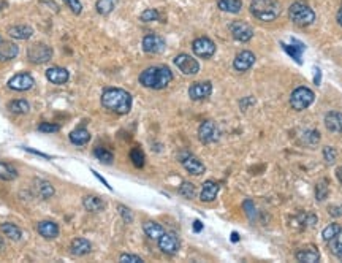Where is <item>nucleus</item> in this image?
<instances>
[{
	"label": "nucleus",
	"mask_w": 342,
	"mask_h": 263,
	"mask_svg": "<svg viewBox=\"0 0 342 263\" xmlns=\"http://www.w3.org/2000/svg\"><path fill=\"white\" fill-rule=\"evenodd\" d=\"M54 51L49 45H45V43H35V45L28 46L27 49V59L32 64H46L52 59Z\"/></svg>",
	"instance_id": "6"
},
{
	"label": "nucleus",
	"mask_w": 342,
	"mask_h": 263,
	"mask_svg": "<svg viewBox=\"0 0 342 263\" xmlns=\"http://www.w3.org/2000/svg\"><path fill=\"white\" fill-rule=\"evenodd\" d=\"M316 222H317V217L314 216V214H309V213H299V214L293 219L292 225L296 227V228L304 230V228L314 227V225H316Z\"/></svg>",
	"instance_id": "29"
},
{
	"label": "nucleus",
	"mask_w": 342,
	"mask_h": 263,
	"mask_svg": "<svg viewBox=\"0 0 342 263\" xmlns=\"http://www.w3.org/2000/svg\"><path fill=\"white\" fill-rule=\"evenodd\" d=\"M82 206L89 213H100L106 208V203L103 201V198H100L97 195H86L82 197Z\"/></svg>",
	"instance_id": "24"
},
{
	"label": "nucleus",
	"mask_w": 342,
	"mask_h": 263,
	"mask_svg": "<svg viewBox=\"0 0 342 263\" xmlns=\"http://www.w3.org/2000/svg\"><path fill=\"white\" fill-rule=\"evenodd\" d=\"M0 230H2L4 235L7 238H10L11 241H19L22 238V230L18 225L11 224V222H4L2 225H0Z\"/></svg>",
	"instance_id": "31"
},
{
	"label": "nucleus",
	"mask_w": 342,
	"mask_h": 263,
	"mask_svg": "<svg viewBox=\"0 0 342 263\" xmlns=\"http://www.w3.org/2000/svg\"><path fill=\"white\" fill-rule=\"evenodd\" d=\"M102 107L114 114H128L133 105V97L130 92H127L119 87H108L102 94Z\"/></svg>",
	"instance_id": "1"
},
{
	"label": "nucleus",
	"mask_w": 342,
	"mask_h": 263,
	"mask_svg": "<svg viewBox=\"0 0 342 263\" xmlns=\"http://www.w3.org/2000/svg\"><path fill=\"white\" fill-rule=\"evenodd\" d=\"M38 130L41 134H55V132L61 130V125L59 124H51V122H41L38 125Z\"/></svg>",
	"instance_id": "45"
},
{
	"label": "nucleus",
	"mask_w": 342,
	"mask_h": 263,
	"mask_svg": "<svg viewBox=\"0 0 342 263\" xmlns=\"http://www.w3.org/2000/svg\"><path fill=\"white\" fill-rule=\"evenodd\" d=\"M139 84L146 89H154V91H162L165 87L169 86L173 81V71H171L166 65H154L148 67L141 71L138 78Z\"/></svg>",
	"instance_id": "2"
},
{
	"label": "nucleus",
	"mask_w": 342,
	"mask_h": 263,
	"mask_svg": "<svg viewBox=\"0 0 342 263\" xmlns=\"http://www.w3.org/2000/svg\"><path fill=\"white\" fill-rule=\"evenodd\" d=\"M64 4L71 10V13H73V14H81L82 5H81L79 0H64Z\"/></svg>",
	"instance_id": "47"
},
{
	"label": "nucleus",
	"mask_w": 342,
	"mask_h": 263,
	"mask_svg": "<svg viewBox=\"0 0 342 263\" xmlns=\"http://www.w3.org/2000/svg\"><path fill=\"white\" fill-rule=\"evenodd\" d=\"M220 138V132L216 125V122L212 121H203L198 127V140L203 144H211L216 143Z\"/></svg>",
	"instance_id": "10"
},
{
	"label": "nucleus",
	"mask_w": 342,
	"mask_h": 263,
	"mask_svg": "<svg viewBox=\"0 0 342 263\" xmlns=\"http://www.w3.org/2000/svg\"><path fill=\"white\" fill-rule=\"evenodd\" d=\"M130 160H132V164H133L136 168H142V167H145V162H146L145 152H142L139 148H133V149L130 151Z\"/></svg>",
	"instance_id": "40"
},
{
	"label": "nucleus",
	"mask_w": 342,
	"mask_h": 263,
	"mask_svg": "<svg viewBox=\"0 0 342 263\" xmlns=\"http://www.w3.org/2000/svg\"><path fill=\"white\" fill-rule=\"evenodd\" d=\"M212 94V84L211 81H196L189 87V97L195 101L205 100Z\"/></svg>",
	"instance_id": "16"
},
{
	"label": "nucleus",
	"mask_w": 342,
	"mask_h": 263,
	"mask_svg": "<svg viewBox=\"0 0 342 263\" xmlns=\"http://www.w3.org/2000/svg\"><path fill=\"white\" fill-rule=\"evenodd\" d=\"M142 231L146 233V236H148L149 240L157 241V240H159V238L163 235V233H165V228H163L160 224L154 222V221H146L145 224H142Z\"/></svg>",
	"instance_id": "28"
},
{
	"label": "nucleus",
	"mask_w": 342,
	"mask_h": 263,
	"mask_svg": "<svg viewBox=\"0 0 342 263\" xmlns=\"http://www.w3.org/2000/svg\"><path fill=\"white\" fill-rule=\"evenodd\" d=\"M94 155L97 157V160H100L102 164H112V160H114V154L111 152V151H108L106 148H97L95 151H94Z\"/></svg>",
	"instance_id": "39"
},
{
	"label": "nucleus",
	"mask_w": 342,
	"mask_h": 263,
	"mask_svg": "<svg viewBox=\"0 0 342 263\" xmlns=\"http://www.w3.org/2000/svg\"><path fill=\"white\" fill-rule=\"evenodd\" d=\"M32 191L35 194V197H38L40 200H49L55 194L52 184L49 181H46V179H40V178H37L34 181Z\"/></svg>",
	"instance_id": "18"
},
{
	"label": "nucleus",
	"mask_w": 342,
	"mask_h": 263,
	"mask_svg": "<svg viewBox=\"0 0 342 263\" xmlns=\"http://www.w3.org/2000/svg\"><path fill=\"white\" fill-rule=\"evenodd\" d=\"M342 233V227L339 225V224H330L328 227H325L323 228V231H322V238L328 243V241H331L333 238H336V236H339Z\"/></svg>",
	"instance_id": "36"
},
{
	"label": "nucleus",
	"mask_w": 342,
	"mask_h": 263,
	"mask_svg": "<svg viewBox=\"0 0 342 263\" xmlns=\"http://www.w3.org/2000/svg\"><path fill=\"white\" fill-rule=\"evenodd\" d=\"M4 249H5V243H4V240H2V238H0V252H2Z\"/></svg>",
	"instance_id": "58"
},
{
	"label": "nucleus",
	"mask_w": 342,
	"mask_h": 263,
	"mask_svg": "<svg viewBox=\"0 0 342 263\" xmlns=\"http://www.w3.org/2000/svg\"><path fill=\"white\" fill-rule=\"evenodd\" d=\"M179 195L184 197V198H187V200L195 198V195H196V187H195V184H192L189 181H184L179 186Z\"/></svg>",
	"instance_id": "37"
},
{
	"label": "nucleus",
	"mask_w": 342,
	"mask_h": 263,
	"mask_svg": "<svg viewBox=\"0 0 342 263\" xmlns=\"http://www.w3.org/2000/svg\"><path fill=\"white\" fill-rule=\"evenodd\" d=\"M192 51L200 59H211L216 54V43L208 37H198L192 43Z\"/></svg>",
	"instance_id": "7"
},
{
	"label": "nucleus",
	"mask_w": 342,
	"mask_h": 263,
	"mask_svg": "<svg viewBox=\"0 0 342 263\" xmlns=\"http://www.w3.org/2000/svg\"><path fill=\"white\" fill-rule=\"evenodd\" d=\"M0 41H2V37H0Z\"/></svg>",
	"instance_id": "59"
},
{
	"label": "nucleus",
	"mask_w": 342,
	"mask_h": 263,
	"mask_svg": "<svg viewBox=\"0 0 342 263\" xmlns=\"http://www.w3.org/2000/svg\"><path fill=\"white\" fill-rule=\"evenodd\" d=\"M92 173H94V176H95V178H97L98 181H102V182H103V186H106V187L109 189V191H112V189H111V186H109V184L106 182V179H103V178H102V176H100V174H98V173H95L94 170H92Z\"/></svg>",
	"instance_id": "53"
},
{
	"label": "nucleus",
	"mask_w": 342,
	"mask_h": 263,
	"mask_svg": "<svg viewBox=\"0 0 342 263\" xmlns=\"http://www.w3.org/2000/svg\"><path fill=\"white\" fill-rule=\"evenodd\" d=\"M159 19H160V13L155 8H148L139 14V21H142V22H154Z\"/></svg>",
	"instance_id": "41"
},
{
	"label": "nucleus",
	"mask_w": 342,
	"mask_h": 263,
	"mask_svg": "<svg viewBox=\"0 0 342 263\" xmlns=\"http://www.w3.org/2000/svg\"><path fill=\"white\" fill-rule=\"evenodd\" d=\"M8 111L13 114H27L31 111V105L27 100H11L8 103Z\"/></svg>",
	"instance_id": "33"
},
{
	"label": "nucleus",
	"mask_w": 342,
	"mask_h": 263,
	"mask_svg": "<svg viewBox=\"0 0 342 263\" xmlns=\"http://www.w3.org/2000/svg\"><path fill=\"white\" fill-rule=\"evenodd\" d=\"M232 241H233V243L239 241V235H238V233H236V231H233V233H232Z\"/></svg>",
	"instance_id": "57"
},
{
	"label": "nucleus",
	"mask_w": 342,
	"mask_h": 263,
	"mask_svg": "<svg viewBox=\"0 0 342 263\" xmlns=\"http://www.w3.org/2000/svg\"><path fill=\"white\" fill-rule=\"evenodd\" d=\"M179 160H181L182 167L185 168V171L189 174H193V176H202V174L206 171L205 164L200 159H196L195 155H192L190 152H182L179 155Z\"/></svg>",
	"instance_id": "11"
},
{
	"label": "nucleus",
	"mask_w": 342,
	"mask_h": 263,
	"mask_svg": "<svg viewBox=\"0 0 342 263\" xmlns=\"http://www.w3.org/2000/svg\"><path fill=\"white\" fill-rule=\"evenodd\" d=\"M255 61H256V57L252 51H241L235 56L233 68L239 73H244V71H247L253 67Z\"/></svg>",
	"instance_id": "15"
},
{
	"label": "nucleus",
	"mask_w": 342,
	"mask_h": 263,
	"mask_svg": "<svg viewBox=\"0 0 342 263\" xmlns=\"http://www.w3.org/2000/svg\"><path fill=\"white\" fill-rule=\"evenodd\" d=\"M325 127L333 134H342V113L330 111L325 116Z\"/></svg>",
	"instance_id": "23"
},
{
	"label": "nucleus",
	"mask_w": 342,
	"mask_h": 263,
	"mask_svg": "<svg viewBox=\"0 0 342 263\" xmlns=\"http://www.w3.org/2000/svg\"><path fill=\"white\" fill-rule=\"evenodd\" d=\"M18 54H19L18 45H14L11 41H0V62L13 61Z\"/></svg>",
	"instance_id": "25"
},
{
	"label": "nucleus",
	"mask_w": 342,
	"mask_h": 263,
	"mask_svg": "<svg viewBox=\"0 0 342 263\" xmlns=\"http://www.w3.org/2000/svg\"><path fill=\"white\" fill-rule=\"evenodd\" d=\"M242 208H244V211H246V216L250 219V221H253V219H255V214H256L255 204H253L250 200H246L244 204H242Z\"/></svg>",
	"instance_id": "48"
},
{
	"label": "nucleus",
	"mask_w": 342,
	"mask_h": 263,
	"mask_svg": "<svg viewBox=\"0 0 342 263\" xmlns=\"http://www.w3.org/2000/svg\"><path fill=\"white\" fill-rule=\"evenodd\" d=\"M27 152H31V154H35V155H40V157H43V159H51L48 154H43V152H38V151H34V149H31V148H24Z\"/></svg>",
	"instance_id": "52"
},
{
	"label": "nucleus",
	"mask_w": 342,
	"mask_h": 263,
	"mask_svg": "<svg viewBox=\"0 0 342 263\" xmlns=\"http://www.w3.org/2000/svg\"><path fill=\"white\" fill-rule=\"evenodd\" d=\"M157 243H159V249L166 255H176L181 249L179 236L173 231H165L163 235L157 240Z\"/></svg>",
	"instance_id": "8"
},
{
	"label": "nucleus",
	"mask_w": 342,
	"mask_h": 263,
	"mask_svg": "<svg viewBox=\"0 0 342 263\" xmlns=\"http://www.w3.org/2000/svg\"><path fill=\"white\" fill-rule=\"evenodd\" d=\"M118 209H119L121 217L124 219V222H125V224H132V222H133V211H132L130 208L124 206V204H119Z\"/></svg>",
	"instance_id": "46"
},
{
	"label": "nucleus",
	"mask_w": 342,
	"mask_h": 263,
	"mask_svg": "<svg viewBox=\"0 0 342 263\" xmlns=\"http://www.w3.org/2000/svg\"><path fill=\"white\" fill-rule=\"evenodd\" d=\"M116 2L118 0H97L95 10L98 14H102V16H108V14L114 10V7H116Z\"/></svg>",
	"instance_id": "35"
},
{
	"label": "nucleus",
	"mask_w": 342,
	"mask_h": 263,
	"mask_svg": "<svg viewBox=\"0 0 342 263\" xmlns=\"http://www.w3.org/2000/svg\"><path fill=\"white\" fill-rule=\"evenodd\" d=\"M220 191V186L219 182L216 181H205L203 182V187H202V192H200V200L203 203H211L217 198V194Z\"/></svg>",
	"instance_id": "21"
},
{
	"label": "nucleus",
	"mask_w": 342,
	"mask_h": 263,
	"mask_svg": "<svg viewBox=\"0 0 342 263\" xmlns=\"http://www.w3.org/2000/svg\"><path fill=\"white\" fill-rule=\"evenodd\" d=\"M336 178H337V181L342 184V167H337V168H336Z\"/></svg>",
	"instance_id": "56"
},
{
	"label": "nucleus",
	"mask_w": 342,
	"mask_h": 263,
	"mask_svg": "<svg viewBox=\"0 0 342 263\" xmlns=\"http://www.w3.org/2000/svg\"><path fill=\"white\" fill-rule=\"evenodd\" d=\"M142 51L148 54H160L165 51L166 41L163 40V37L157 35V34H148L145 38H142Z\"/></svg>",
	"instance_id": "14"
},
{
	"label": "nucleus",
	"mask_w": 342,
	"mask_h": 263,
	"mask_svg": "<svg viewBox=\"0 0 342 263\" xmlns=\"http://www.w3.org/2000/svg\"><path fill=\"white\" fill-rule=\"evenodd\" d=\"M314 71H316V76H314V83L319 86L320 84V80H322V71H320V68H314Z\"/></svg>",
	"instance_id": "51"
},
{
	"label": "nucleus",
	"mask_w": 342,
	"mask_h": 263,
	"mask_svg": "<svg viewBox=\"0 0 342 263\" xmlns=\"http://www.w3.org/2000/svg\"><path fill=\"white\" fill-rule=\"evenodd\" d=\"M18 178V170L7 162H0V179L4 181H14Z\"/></svg>",
	"instance_id": "34"
},
{
	"label": "nucleus",
	"mask_w": 342,
	"mask_h": 263,
	"mask_svg": "<svg viewBox=\"0 0 342 263\" xmlns=\"http://www.w3.org/2000/svg\"><path fill=\"white\" fill-rule=\"evenodd\" d=\"M119 261L122 263H142L145 260H142L139 255H133V254H122L119 257Z\"/></svg>",
	"instance_id": "49"
},
{
	"label": "nucleus",
	"mask_w": 342,
	"mask_h": 263,
	"mask_svg": "<svg viewBox=\"0 0 342 263\" xmlns=\"http://www.w3.org/2000/svg\"><path fill=\"white\" fill-rule=\"evenodd\" d=\"M252 16L263 22L276 21L280 16V2L279 0H252L249 7Z\"/></svg>",
	"instance_id": "3"
},
{
	"label": "nucleus",
	"mask_w": 342,
	"mask_h": 263,
	"mask_svg": "<svg viewBox=\"0 0 342 263\" xmlns=\"http://www.w3.org/2000/svg\"><path fill=\"white\" fill-rule=\"evenodd\" d=\"M295 258L298 261H303V263H316V261L320 260V252H319V249L316 246L309 244V246L301 247L299 251H296Z\"/></svg>",
	"instance_id": "19"
},
{
	"label": "nucleus",
	"mask_w": 342,
	"mask_h": 263,
	"mask_svg": "<svg viewBox=\"0 0 342 263\" xmlns=\"http://www.w3.org/2000/svg\"><path fill=\"white\" fill-rule=\"evenodd\" d=\"M336 21H337V24L342 27V7L339 8V11H337V14H336Z\"/></svg>",
	"instance_id": "55"
},
{
	"label": "nucleus",
	"mask_w": 342,
	"mask_h": 263,
	"mask_svg": "<svg viewBox=\"0 0 342 263\" xmlns=\"http://www.w3.org/2000/svg\"><path fill=\"white\" fill-rule=\"evenodd\" d=\"M314 100H316V94H314L309 87L299 86L290 95V107L295 111H304L314 103Z\"/></svg>",
	"instance_id": "5"
},
{
	"label": "nucleus",
	"mask_w": 342,
	"mask_h": 263,
	"mask_svg": "<svg viewBox=\"0 0 342 263\" xmlns=\"http://www.w3.org/2000/svg\"><path fill=\"white\" fill-rule=\"evenodd\" d=\"M289 18L298 27H307L316 21V13L304 2H293L289 8Z\"/></svg>",
	"instance_id": "4"
},
{
	"label": "nucleus",
	"mask_w": 342,
	"mask_h": 263,
	"mask_svg": "<svg viewBox=\"0 0 342 263\" xmlns=\"http://www.w3.org/2000/svg\"><path fill=\"white\" fill-rule=\"evenodd\" d=\"M8 35L14 40H28L34 35V29L31 25H25V24L11 25L8 29Z\"/></svg>",
	"instance_id": "26"
},
{
	"label": "nucleus",
	"mask_w": 342,
	"mask_h": 263,
	"mask_svg": "<svg viewBox=\"0 0 342 263\" xmlns=\"http://www.w3.org/2000/svg\"><path fill=\"white\" fill-rule=\"evenodd\" d=\"M230 34L239 43H247L253 37V29L244 21H233L230 24Z\"/></svg>",
	"instance_id": "13"
},
{
	"label": "nucleus",
	"mask_w": 342,
	"mask_h": 263,
	"mask_svg": "<svg viewBox=\"0 0 342 263\" xmlns=\"http://www.w3.org/2000/svg\"><path fill=\"white\" fill-rule=\"evenodd\" d=\"M68 138L75 146H86L91 141V134L86 128L79 127V128H75L73 132H70Z\"/></svg>",
	"instance_id": "30"
},
{
	"label": "nucleus",
	"mask_w": 342,
	"mask_h": 263,
	"mask_svg": "<svg viewBox=\"0 0 342 263\" xmlns=\"http://www.w3.org/2000/svg\"><path fill=\"white\" fill-rule=\"evenodd\" d=\"M217 8L225 13L236 14L242 10V0H217Z\"/></svg>",
	"instance_id": "32"
},
{
	"label": "nucleus",
	"mask_w": 342,
	"mask_h": 263,
	"mask_svg": "<svg viewBox=\"0 0 342 263\" xmlns=\"http://www.w3.org/2000/svg\"><path fill=\"white\" fill-rule=\"evenodd\" d=\"M280 46H282V49L287 52L292 59L296 62V64H299L301 65L303 64V52H304V49H306V46L303 45L301 41H298V40H295V38H292V43L289 45V43H280Z\"/></svg>",
	"instance_id": "17"
},
{
	"label": "nucleus",
	"mask_w": 342,
	"mask_h": 263,
	"mask_svg": "<svg viewBox=\"0 0 342 263\" xmlns=\"http://www.w3.org/2000/svg\"><path fill=\"white\" fill-rule=\"evenodd\" d=\"M328 213L333 217H342V204H331V206L328 208Z\"/></svg>",
	"instance_id": "50"
},
{
	"label": "nucleus",
	"mask_w": 342,
	"mask_h": 263,
	"mask_svg": "<svg viewBox=\"0 0 342 263\" xmlns=\"http://www.w3.org/2000/svg\"><path fill=\"white\" fill-rule=\"evenodd\" d=\"M46 80L55 86H62V84L68 83L70 73L67 68H62V67H51L46 70Z\"/></svg>",
	"instance_id": "20"
},
{
	"label": "nucleus",
	"mask_w": 342,
	"mask_h": 263,
	"mask_svg": "<svg viewBox=\"0 0 342 263\" xmlns=\"http://www.w3.org/2000/svg\"><path fill=\"white\" fill-rule=\"evenodd\" d=\"M328 194H330V186H328L326 179H322L317 182L316 186V200L317 201H325L328 198Z\"/></svg>",
	"instance_id": "38"
},
{
	"label": "nucleus",
	"mask_w": 342,
	"mask_h": 263,
	"mask_svg": "<svg viewBox=\"0 0 342 263\" xmlns=\"http://www.w3.org/2000/svg\"><path fill=\"white\" fill-rule=\"evenodd\" d=\"M7 86L11 91L25 92V91H31L35 86V78L31 75V73H16V75L8 80Z\"/></svg>",
	"instance_id": "9"
},
{
	"label": "nucleus",
	"mask_w": 342,
	"mask_h": 263,
	"mask_svg": "<svg viewBox=\"0 0 342 263\" xmlns=\"http://www.w3.org/2000/svg\"><path fill=\"white\" fill-rule=\"evenodd\" d=\"M92 251V244L86 238H75L71 241V254L76 257L88 255Z\"/></svg>",
	"instance_id": "27"
},
{
	"label": "nucleus",
	"mask_w": 342,
	"mask_h": 263,
	"mask_svg": "<svg viewBox=\"0 0 342 263\" xmlns=\"http://www.w3.org/2000/svg\"><path fill=\"white\" fill-rule=\"evenodd\" d=\"M323 159L328 165H333L337 159V151L333 148V146H325L323 148Z\"/></svg>",
	"instance_id": "43"
},
{
	"label": "nucleus",
	"mask_w": 342,
	"mask_h": 263,
	"mask_svg": "<svg viewBox=\"0 0 342 263\" xmlns=\"http://www.w3.org/2000/svg\"><path fill=\"white\" fill-rule=\"evenodd\" d=\"M37 231L40 233V236H43L45 240H54L59 236V225L52 221H41L37 225Z\"/></svg>",
	"instance_id": "22"
},
{
	"label": "nucleus",
	"mask_w": 342,
	"mask_h": 263,
	"mask_svg": "<svg viewBox=\"0 0 342 263\" xmlns=\"http://www.w3.org/2000/svg\"><path fill=\"white\" fill-rule=\"evenodd\" d=\"M339 236H340V235H339ZM339 236L333 238L331 241H328V243H330V252H331L334 257H337L339 260H342V241L339 240Z\"/></svg>",
	"instance_id": "42"
},
{
	"label": "nucleus",
	"mask_w": 342,
	"mask_h": 263,
	"mask_svg": "<svg viewBox=\"0 0 342 263\" xmlns=\"http://www.w3.org/2000/svg\"><path fill=\"white\" fill-rule=\"evenodd\" d=\"M175 65L179 68V71H182L184 75L187 76H193L200 71V64L196 59H193L192 56L189 54H178L175 59H173Z\"/></svg>",
	"instance_id": "12"
},
{
	"label": "nucleus",
	"mask_w": 342,
	"mask_h": 263,
	"mask_svg": "<svg viewBox=\"0 0 342 263\" xmlns=\"http://www.w3.org/2000/svg\"><path fill=\"white\" fill-rule=\"evenodd\" d=\"M202 230H203V224L200 222V221H195V222H193V231H195V233H200Z\"/></svg>",
	"instance_id": "54"
},
{
	"label": "nucleus",
	"mask_w": 342,
	"mask_h": 263,
	"mask_svg": "<svg viewBox=\"0 0 342 263\" xmlns=\"http://www.w3.org/2000/svg\"><path fill=\"white\" fill-rule=\"evenodd\" d=\"M303 141L309 146H316L320 141V134L317 130H307V132H304Z\"/></svg>",
	"instance_id": "44"
}]
</instances>
